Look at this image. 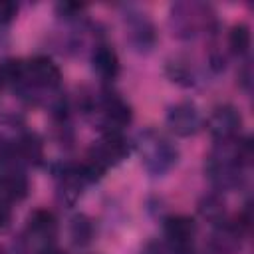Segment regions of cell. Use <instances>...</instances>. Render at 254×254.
Here are the masks:
<instances>
[{"instance_id":"obj_1","label":"cell","mask_w":254,"mask_h":254,"mask_svg":"<svg viewBox=\"0 0 254 254\" xmlns=\"http://www.w3.org/2000/svg\"><path fill=\"white\" fill-rule=\"evenodd\" d=\"M137 151L141 155V163L145 171L153 177H161L167 171H171L179 159L177 147L155 129H145L139 133Z\"/></svg>"},{"instance_id":"obj_2","label":"cell","mask_w":254,"mask_h":254,"mask_svg":"<svg viewBox=\"0 0 254 254\" xmlns=\"http://www.w3.org/2000/svg\"><path fill=\"white\" fill-rule=\"evenodd\" d=\"M129 155V145L121 133H105L89 151V161L97 171L105 173L109 167L119 165Z\"/></svg>"},{"instance_id":"obj_3","label":"cell","mask_w":254,"mask_h":254,"mask_svg":"<svg viewBox=\"0 0 254 254\" xmlns=\"http://www.w3.org/2000/svg\"><path fill=\"white\" fill-rule=\"evenodd\" d=\"M167 127L179 137L196 135L202 129V113L192 101H179L167 109Z\"/></svg>"},{"instance_id":"obj_4","label":"cell","mask_w":254,"mask_h":254,"mask_svg":"<svg viewBox=\"0 0 254 254\" xmlns=\"http://www.w3.org/2000/svg\"><path fill=\"white\" fill-rule=\"evenodd\" d=\"M206 127L210 131V135L214 137V141L218 143H230L234 141V137L240 133L242 127V115L240 111L230 105V103H222L218 107L212 109Z\"/></svg>"},{"instance_id":"obj_5","label":"cell","mask_w":254,"mask_h":254,"mask_svg":"<svg viewBox=\"0 0 254 254\" xmlns=\"http://www.w3.org/2000/svg\"><path fill=\"white\" fill-rule=\"evenodd\" d=\"M206 20H208L206 10H204V6H198V4H177L171 10L173 34L179 38L196 36L204 28Z\"/></svg>"},{"instance_id":"obj_6","label":"cell","mask_w":254,"mask_h":254,"mask_svg":"<svg viewBox=\"0 0 254 254\" xmlns=\"http://www.w3.org/2000/svg\"><path fill=\"white\" fill-rule=\"evenodd\" d=\"M163 232H165V238H167L173 254H189L194 232H196V224L190 216L173 214V216L165 218Z\"/></svg>"},{"instance_id":"obj_7","label":"cell","mask_w":254,"mask_h":254,"mask_svg":"<svg viewBox=\"0 0 254 254\" xmlns=\"http://www.w3.org/2000/svg\"><path fill=\"white\" fill-rule=\"evenodd\" d=\"M24 81L42 89H56L62 83V71L48 56H34L24 62Z\"/></svg>"},{"instance_id":"obj_8","label":"cell","mask_w":254,"mask_h":254,"mask_svg":"<svg viewBox=\"0 0 254 254\" xmlns=\"http://www.w3.org/2000/svg\"><path fill=\"white\" fill-rule=\"evenodd\" d=\"M99 113H101V123L107 129L105 133H119L133 119L131 105L123 97H119L117 93H105L101 97Z\"/></svg>"},{"instance_id":"obj_9","label":"cell","mask_w":254,"mask_h":254,"mask_svg":"<svg viewBox=\"0 0 254 254\" xmlns=\"http://www.w3.org/2000/svg\"><path fill=\"white\" fill-rule=\"evenodd\" d=\"M127 40L137 52H151L153 50V46L157 42V34H155L153 24L149 22V18H145V14H129Z\"/></svg>"},{"instance_id":"obj_10","label":"cell","mask_w":254,"mask_h":254,"mask_svg":"<svg viewBox=\"0 0 254 254\" xmlns=\"http://www.w3.org/2000/svg\"><path fill=\"white\" fill-rule=\"evenodd\" d=\"M91 65H93L95 73L105 81H113L119 75V69H121L117 52L107 44L95 46V50L91 54Z\"/></svg>"},{"instance_id":"obj_11","label":"cell","mask_w":254,"mask_h":254,"mask_svg":"<svg viewBox=\"0 0 254 254\" xmlns=\"http://www.w3.org/2000/svg\"><path fill=\"white\" fill-rule=\"evenodd\" d=\"M16 151H18L20 159L26 161V163H30V165H40L42 159H44V145H42L40 137L34 135V133L24 135V137L18 141Z\"/></svg>"},{"instance_id":"obj_12","label":"cell","mask_w":254,"mask_h":254,"mask_svg":"<svg viewBox=\"0 0 254 254\" xmlns=\"http://www.w3.org/2000/svg\"><path fill=\"white\" fill-rule=\"evenodd\" d=\"M28 232L32 236H42V238L54 236V232H56V216L50 210H44V208L32 212V216L28 218Z\"/></svg>"},{"instance_id":"obj_13","label":"cell","mask_w":254,"mask_h":254,"mask_svg":"<svg viewBox=\"0 0 254 254\" xmlns=\"http://www.w3.org/2000/svg\"><path fill=\"white\" fill-rule=\"evenodd\" d=\"M250 44H252V34H250V28L244 24V22H238L230 28L228 32V46L232 50V54L236 56H246L248 50H250Z\"/></svg>"},{"instance_id":"obj_14","label":"cell","mask_w":254,"mask_h":254,"mask_svg":"<svg viewBox=\"0 0 254 254\" xmlns=\"http://www.w3.org/2000/svg\"><path fill=\"white\" fill-rule=\"evenodd\" d=\"M198 210H200V214H202L206 220H210L212 224H224V222H226V220H224V202H222L216 194L206 196V198L200 202Z\"/></svg>"},{"instance_id":"obj_15","label":"cell","mask_w":254,"mask_h":254,"mask_svg":"<svg viewBox=\"0 0 254 254\" xmlns=\"http://www.w3.org/2000/svg\"><path fill=\"white\" fill-rule=\"evenodd\" d=\"M24 81V62L20 60H4L0 64V83H22Z\"/></svg>"},{"instance_id":"obj_16","label":"cell","mask_w":254,"mask_h":254,"mask_svg":"<svg viewBox=\"0 0 254 254\" xmlns=\"http://www.w3.org/2000/svg\"><path fill=\"white\" fill-rule=\"evenodd\" d=\"M69 234H71V240H73V244H77V246H83V244H87V242L91 240V234H93V226H91L89 218H87V216H83V214L75 216V218L71 220V228H69Z\"/></svg>"},{"instance_id":"obj_17","label":"cell","mask_w":254,"mask_h":254,"mask_svg":"<svg viewBox=\"0 0 254 254\" xmlns=\"http://www.w3.org/2000/svg\"><path fill=\"white\" fill-rule=\"evenodd\" d=\"M167 73H169V77H171L173 81H177V83H181V85H192V81H194L190 67H189L185 62H179V60L167 64Z\"/></svg>"},{"instance_id":"obj_18","label":"cell","mask_w":254,"mask_h":254,"mask_svg":"<svg viewBox=\"0 0 254 254\" xmlns=\"http://www.w3.org/2000/svg\"><path fill=\"white\" fill-rule=\"evenodd\" d=\"M18 14V6L16 2H10V0H0V28L8 26Z\"/></svg>"},{"instance_id":"obj_19","label":"cell","mask_w":254,"mask_h":254,"mask_svg":"<svg viewBox=\"0 0 254 254\" xmlns=\"http://www.w3.org/2000/svg\"><path fill=\"white\" fill-rule=\"evenodd\" d=\"M85 6L81 4H71V2H64V4H58V12L64 16V18H75L83 12Z\"/></svg>"},{"instance_id":"obj_20","label":"cell","mask_w":254,"mask_h":254,"mask_svg":"<svg viewBox=\"0 0 254 254\" xmlns=\"http://www.w3.org/2000/svg\"><path fill=\"white\" fill-rule=\"evenodd\" d=\"M8 218H10V208H8V202L0 198V226H6Z\"/></svg>"},{"instance_id":"obj_21","label":"cell","mask_w":254,"mask_h":254,"mask_svg":"<svg viewBox=\"0 0 254 254\" xmlns=\"http://www.w3.org/2000/svg\"><path fill=\"white\" fill-rule=\"evenodd\" d=\"M40 254H65V252H62V250H58V248H52V246H46Z\"/></svg>"},{"instance_id":"obj_22","label":"cell","mask_w":254,"mask_h":254,"mask_svg":"<svg viewBox=\"0 0 254 254\" xmlns=\"http://www.w3.org/2000/svg\"><path fill=\"white\" fill-rule=\"evenodd\" d=\"M145 254H161V250H159V248H155V250H153V252H151V250H149V252H145Z\"/></svg>"},{"instance_id":"obj_23","label":"cell","mask_w":254,"mask_h":254,"mask_svg":"<svg viewBox=\"0 0 254 254\" xmlns=\"http://www.w3.org/2000/svg\"><path fill=\"white\" fill-rule=\"evenodd\" d=\"M0 198H2V196H0ZM2 200H4V198H2Z\"/></svg>"}]
</instances>
